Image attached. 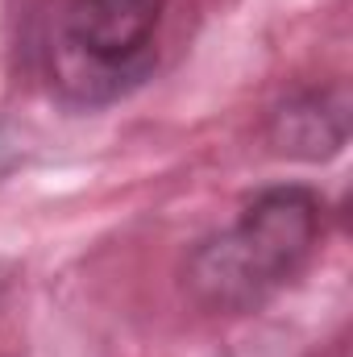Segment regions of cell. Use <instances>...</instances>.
<instances>
[{
    "label": "cell",
    "instance_id": "3",
    "mask_svg": "<svg viewBox=\"0 0 353 357\" xmlns=\"http://www.w3.org/2000/svg\"><path fill=\"white\" fill-rule=\"evenodd\" d=\"M345 142H350V96H345L341 84L299 91L287 104H278L274 116H270L274 154L303 158V162H324V158L341 154Z\"/></svg>",
    "mask_w": 353,
    "mask_h": 357
},
{
    "label": "cell",
    "instance_id": "2",
    "mask_svg": "<svg viewBox=\"0 0 353 357\" xmlns=\"http://www.w3.org/2000/svg\"><path fill=\"white\" fill-rule=\"evenodd\" d=\"M167 0H59L50 21V84L71 104H112L158 63Z\"/></svg>",
    "mask_w": 353,
    "mask_h": 357
},
{
    "label": "cell",
    "instance_id": "1",
    "mask_svg": "<svg viewBox=\"0 0 353 357\" xmlns=\"http://www.w3.org/2000/svg\"><path fill=\"white\" fill-rule=\"evenodd\" d=\"M324 204L312 187L283 183L258 191L237 220L187 254L183 282L204 312L246 316L274 299L320 245Z\"/></svg>",
    "mask_w": 353,
    "mask_h": 357
}]
</instances>
